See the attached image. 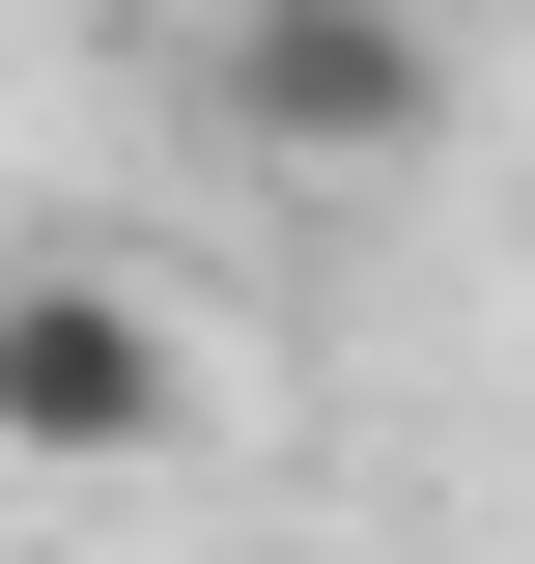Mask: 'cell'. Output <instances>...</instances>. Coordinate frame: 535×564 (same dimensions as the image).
Instances as JSON below:
<instances>
[{
  "instance_id": "cell-1",
  "label": "cell",
  "mask_w": 535,
  "mask_h": 564,
  "mask_svg": "<svg viewBox=\"0 0 535 564\" xmlns=\"http://www.w3.org/2000/svg\"><path fill=\"white\" fill-rule=\"evenodd\" d=\"M198 311L170 282H113V254H0V452L29 480H170L198 452Z\"/></svg>"
},
{
  "instance_id": "cell-2",
  "label": "cell",
  "mask_w": 535,
  "mask_h": 564,
  "mask_svg": "<svg viewBox=\"0 0 535 564\" xmlns=\"http://www.w3.org/2000/svg\"><path fill=\"white\" fill-rule=\"evenodd\" d=\"M226 141H254V170H423V141H451V29H423V0H226Z\"/></svg>"
}]
</instances>
